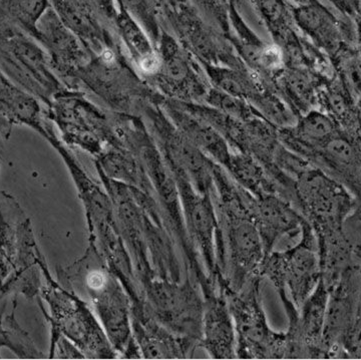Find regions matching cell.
I'll return each instance as SVG.
<instances>
[{
	"instance_id": "6da1fadb",
	"label": "cell",
	"mask_w": 361,
	"mask_h": 360,
	"mask_svg": "<svg viewBox=\"0 0 361 360\" xmlns=\"http://www.w3.org/2000/svg\"><path fill=\"white\" fill-rule=\"evenodd\" d=\"M261 279L254 276L239 291L223 286L236 330L237 359H288L286 333L273 330L268 323Z\"/></svg>"
},
{
	"instance_id": "7a4b0ae2",
	"label": "cell",
	"mask_w": 361,
	"mask_h": 360,
	"mask_svg": "<svg viewBox=\"0 0 361 360\" xmlns=\"http://www.w3.org/2000/svg\"><path fill=\"white\" fill-rule=\"evenodd\" d=\"M1 70L2 75L32 92L45 106L66 89L44 47L20 28L2 21Z\"/></svg>"
},
{
	"instance_id": "3957f363",
	"label": "cell",
	"mask_w": 361,
	"mask_h": 360,
	"mask_svg": "<svg viewBox=\"0 0 361 360\" xmlns=\"http://www.w3.org/2000/svg\"><path fill=\"white\" fill-rule=\"evenodd\" d=\"M322 258L314 230L306 220L298 242L266 256L260 275L283 290L298 309L322 280Z\"/></svg>"
},
{
	"instance_id": "277c9868",
	"label": "cell",
	"mask_w": 361,
	"mask_h": 360,
	"mask_svg": "<svg viewBox=\"0 0 361 360\" xmlns=\"http://www.w3.org/2000/svg\"><path fill=\"white\" fill-rule=\"evenodd\" d=\"M47 106L49 118L56 123L66 143L99 156L104 144L121 146L113 118L85 98L80 89L58 92Z\"/></svg>"
},
{
	"instance_id": "5b68a950",
	"label": "cell",
	"mask_w": 361,
	"mask_h": 360,
	"mask_svg": "<svg viewBox=\"0 0 361 360\" xmlns=\"http://www.w3.org/2000/svg\"><path fill=\"white\" fill-rule=\"evenodd\" d=\"M161 11L174 30L176 39L197 61L233 68L246 66L234 54L229 39L207 21L190 0L165 4Z\"/></svg>"
},
{
	"instance_id": "8992f818",
	"label": "cell",
	"mask_w": 361,
	"mask_h": 360,
	"mask_svg": "<svg viewBox=\"0 0 361 360\" xmlns=\"http://www.w3.org/2000/svg\"><path fill=\"white\" fill-rule=\"evenodd\" d=\"M157 49L160 54V68L147 82L148 85L166 99L204 103L211 85L204 77L200 63H197L179 40L164 28Z\"/></svg>"
},
{
	"instance_id": "52a82bcc",
	"label": "cell",
	"mask_w": 361,
	"mask_h": 360,
	"mask_svg": "<svg viewBox=\"0 0 361 360\" xmlns=\"http://www.w3.org/2000/svg\"><path fill=\"white\" fill-rule=\"evenodd\" d=\"M45 297L51 305L54 329H58L54 331L63 333L92 357H115L110 343L87 305L63 290L51 289Z\"/></svg>"
},
{
	"instance_id": "ba28073f",
	"label": "cell",
	"mask_w": 361,
	"mask_h": 360,
	"mask_svg": "<svg viewBox=\"0 0 361 360\" xmlns=\"http://www.w3.org/2000/svg\"><path fill=\"white\" fill-rule=\"evenodd\" d=\"M85 284L111 345L125 352L130 345L129 306L121 286L104 266L90 269Z\"/></svg>"
},
{
	"instance_id": "9c48e42d",
	"label": "cell",
	"mask_w": 361,
	"mask_h": 360,
	"mask_svg": "<svg viewBox=\"0 0 361 360\" xmlns=\"http://www.w3.org/2000/svg\"><path fill=\"white\" fill-rule=\"evenodd\" d=\"M61 21L80 39L90 54L122 47L115 25L94 0H49Z\"/></svg>"
},
{
	"instance_id": "30bf717a",
	"label": "cell",
	"mask_w": 361,
	"mask_h": 360,
	"mask_svg": "<svg viewBox=\"0 0 361 360\" xmlns=\"http://www.w3.org/2000/svg\"><path fill=\"white\" fill-rule=\"evenodd\" d=\"M249 207L267 255L275 250L282 239L300 238L306 219L290 201L276 194L253 196Z\"/></svg>"
},
{
	"instance_id": "8fae6325",
	"label": "cell",
	"mask_w": 361,
	"mask_h": 360,
	"mask_svg": "<svg viewBox=\"0 0 361 360\" xmlns=\"http://www.w3.org/2000/svg\"><path fill=\"white\" fill-rule=\"evenodd\" d=\"M35 39L44 47L51 58L52 68L61 79L70 77L90 61L89 51L52 7L39 20Z\"/></svg>"
},
{
	"instance_id": "7c38bea8",
	"label": "cell",
	"mask_w": 361,
	"mask_h": 360,
	"mask_svg": "<svg viewBox=\"0 0 361 360\" xmlns=\"http://www.w3.org/2000/svg\"><path fill=\"white\" fill-rule=\"evenodd\" d=\"M236 330L222 288L204 295L203 333L200 347L214 359L236 356Z\"/></svg>"
},
{
	"instance_id": "4fadbf2b",
	"label": "cell",
	"mask_w": 361,
	"mask_h": 360,
	"mask_svg": "<svg viewBox=\"0 0 361 360\" xmlns=\"http://www.w3.org/2000/svg\"><path fill=\"white\" fill-rule=\"evenodd\" d=\"M155 101L161 106L175 127L192 144L200 149L214 162L227 169L231 161L233 151L231 147L222 135L205 120L183 110L171 99L160 96Z\"/></svg>"
},
{
	"instance_id": "5bb4252c",
	"label": "cell",
	"mask_w": 361,
	"mask_h": 360,
	"mask_svg": "<svg viewBox=\"0 0 361 360\" xmlns=\"http://www.w3.org/2000/svg\"><path fill=\"white\" fill-rule=\"evenodd\" d=\"M40 103L42 101L32 92L25 91L1 75L0 117L2 134L8 137L13 125H26L47 139L51 128L44 120Z\"/></svg>"
},
{
	"instance_id": "9a60e30c",
	"label": "cell",
	"mask_w": 361,
	"mask_h": 360,
	"mask_svg": "<svg viewBox=\"0 0 361 360\" xmlns=\"http://www.w3.org/2000/svg\"><path fill=\"white\" fill-rule=\"evenodd\" d=\"M116 30L122 46H125L135 66V70L148 82L160 68L161 58L158 49L148 33L125 9L118 7Z\"/></svg>"
},
{
	"instance_id": "2e32d148",
	"label": "cell",
	"mask_w": 361,
	"mask_h": 360,
	"mask_svg": "<svg viewBox=\"0 0 361 360\" xmlns=\"http://www.w3.org/2000/svg\"><path fill=\"white\" fill-rule=\"evenodd\" d=\"M251 2L259 16L264 21L275 44H279L284 49V53L289 49H292L293 53L303 49L297 35L292 6L285 0H251Z\"/></svg>"
},
{
	"instance_id": "e0dca14e",
	"label": "cell",
	"mask_w": 361,
	"mask_h": 360,
	"mask_svg": "<svg viewBox=\"0 0 361 360\" xmlns=\"http://www.w3.org/2000/svg\"><path fill=\"white\" fill-rule=\"evenodd\" d=\"M297 27L300 28L315 44L331 47L339 37L338 21L322 2L292 6Z\"/></svg>"
},
{
	"instance_id": "ac0fdd59",
	"label": "cell",
	"mask_w": 361,
	"mask_h": 360,
	"mask_svg": "<svg viewBox=\"0 0 361 360\" xmlns=\"http://www.w3.org/2000/svg\"><path fill=\"white\" fill-rule=\"evenodd\" d=\"M226 170L239 186L250 192L253 196L261 197L269 194L282 196L276 183L269 176L264 166L250 154L243 151L233 153L231 161Z\"/></svg>"
},
{
	"instance_id": "d6986e66",
	"label": "cell",
	"mask_w": 361,
	"mask_h": 360,
	"mask_svg": "<svg viewBox=\"0 0 361 360\" xmlns=\"http://www.w3.org/2000/svg\"><path fill=\"white\" fill-rule=\"evenodd\" d=\"M2 23H11L35 39L37 25L51 7L49 0H0Z\"/></svg>"
},
{
	"instance_id": "ffe728a7",
	"label": "cell",
	"mask_w": 361,
	"mask_h": 360,
	"mask_svg": "<svg viewBox=\"0 0 361 360\" xmlns=\"http://www.w3.org/2000/svg\"><path fill=\"white\" fill-rule=\"evenodd\" d=\"M116 6L130 13L148 33L149 39L158 46L160 39L161 4L159 0H116Z\"/></svg>"
},
{
	"instance_id": "44dd1931",
	"label": "cell",
	"mask_w": 361,
	"mask_h": 360,
	"mask_svg": "<svg viewBox=\"0 0 361 360\" xmlns=\"http://www.w3.org/2000/svg\"><path fill=\"white\" fill-rule=\"evenodd\" d=\"M204 104L213 106L223 113H228L232 116L237 120H251V118L256 117H263L260 113L250 103L233 97L231 94H226V92L216 89V87L211 85L210 89L207 94Z\"/></svg>"
},
{
	"instance_id": "7402d4cb",
	"label": "cell",
	"mask_w": 361,
	"mask_h": 360,
	"mask_svg": "<svg viewBox=\"0 0 361 360\" xmlns=\"http://www.w3.org/2000/svg\"><path fill=\"white\" fill-rule=\"evenodd\" d=\"M201 15L226 39H231L233 32L230 20V7L233 0H190Z\"/></svg>"
},
{
	"instance_id": "603a6c76",
	"label": "cell",
	"mask_w": 361,
	"mask_h": 360,
	"mask_svg": "<svg viewBox=\"0 0 361 360\" xmlns=\"http://www.w3.org/2000/svg\"><path fill=\"white\" fill-rule=\"evenodd\" d=\"M294 1L297 2L299 4H319L318 0H294Z\"/></svg>"
},
{
	"instance_id": "cb8c5ba5",
	"label": "cell",
	"mask_w": 361,
	"mask_h": 360,
	"mask_svg": "<svg viewBox=\"0 0 361 360\" xmlns=\"http://www.w3.org/2000/svg\"><path fill=\"white\" fill-rule=\"evenodd\" d=\"M159 1H160L161 8V6H165V4H173V2L180 1V0H159Z\"/></svg>"
},
{
	"instance_id": "d4e9b609",
	"label": "cell",
	"mask_w": 361,
	"mask_h": 360,
	"mask_svg": "<svg viewBox=\"0 0 361 360\" xmlns=\"http://www.w3.org/2000/svg\"><path fill=\"white\" fill-rule=\"evenodd\" d=\"M353 4L356 9L361 8V0H353Z\"/></svg>"
}]
</instances>
